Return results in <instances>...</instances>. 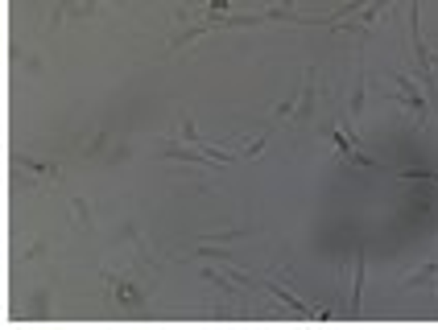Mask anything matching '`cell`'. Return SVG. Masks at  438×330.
Here are the masks:
<instances>
[{
  "mask_svg": "<svg viewBox=\"0 0 438 330\" xmlns=\"http://www.w3.org/2000/svg\"><path fill=\"white\" fill-rule=\"evenodd\" d=\"M389 79H393V83H397V91H401V103H405L410 112H417V120L426 124V120H430V108H426L430 99H422V91H417V83H414V79H410V74H401V71H393Z\"/></svg>",
  "mask_w": 438,
  "mask_h": 330,
  "instance_id": "6da1fadb",
  "label": "cell"
},
{
  "mask_svg": "<svg viewBox=\"0 0 438 330\" xmlns=\"http://www.w3.org/2000/svg\"><path fill=\"white\" fill-rule=\"evenodd\" d=\"M103 281H108V289L116 293L120 306H141V302H145V285L141 281H128L120 273H103Z\"/></svg>",
  "mask_w": 438,
  "mask_h": 330,
  "instance_id": "7a4b0ae2",
  "label": "cell"
},
{
  "mask_svg": "<svg viewBox=\"0 0 438 330\" xmlns=\"http://www.w3.org/2000/svg\"><path fill=\"white\" fill-rule=\"evenodd\" d=\"M265 293H273V297H277V302H281V306L290 309V314H298V318H310V314H315V309L306 306V302H302V297H293L290 289H281V285H273V281H265Z\"/></svg>",
  "mask_w": 438,
  "mask_h": 330,
  "instance_id": "3957f363",
  "label": "cell"
},
{
  "mask_svg": "<svg viewBox=\"0 0 438 330\" xmlns=\"http://www.w3.org/2000/svg\"><path fill=\"white\" fill-rule=\"evenodd\" d=\"M364 62H360V71H356V83H352V103H347V112H352V120H360V112H364Z\"/></svg>",
  "mask_w": 438,
  "mask_h": 330,
  "instance_id": "277c9868",
  "label": "cell"
},
{
  "mask_svg": "<svg viewBox=\"0 0 438 330\" xmlns=\"http://www.w3.org/2000/svg\"><path fill=\"white\" fill-rule=\"evenodd\" d=\"M434 281H438V260L422 264L417 273H410V277H405V285H410V289H422V285H434Z\"/></svg>",
  "mask_w": 438,
  "mask_h": 330,
  "instance_id": "5b68a950",
  "label": "cell"
},
{
  "mask_svg": "<svg viewBox=\"0 0 438 330\" xmlns=\"http://www.w3.org/2000/svg\"><path fill=\"white\" fill-rule=\"evenodd\" d=\"M203 277H207L211 285H219L223 293H236V289H240V281L232 277V268H228V273H219V268H203Z\"/></svg>",
  "mask_w": 438,
  "mask_h": 330,
  "instance_id": "8992f818",
  "label": "cell"
},
{
  "mask_svg": "<svg viewBox=\"0 0 438 330\" xmlns=\"http://www.w3.org/2000/svg\"><path fill=\"white\" fill-rule=\"evenodd\" d=\"M331 137H335V149H339V157H347L352 165H376V161H368V157H360V153L352 149V141H347L343 132H331Z\"/></svg>",
  "mask_w": 438,
  "mask_h": 330,
  "instance_id": "52a82bcc",
  "label": "cell"
},
{
  "mask_svg": "<svg viewBox=\"0 0 438 330\" xmlns=\"http://www.w3.org/2000/svg\"><path fill=\"white\" fill-rule=\"evenodd\" d=\"M236 236H248L244 227H223V232H207V244H219V239H236Z\"/></svg>",
  "mask_w": 438,
  "mask_h": 330,
  "instance_id": "ba28073f",
  "label": "cell"
},
{
  "mask_svg": "<svg viewBox=\"0 0 438 330\" xmlns=\"http://www.w3.org/2000/svg\"><path fill=\"white\" fill-rule=\"evenodd\" d=\"M71 207H74V215H79V223H83V227H91V211H87V203H83V198H71Z\"/></svg>",
  "mask_w": 438,
  "mask_h": 330,
  "instance_id": "9c48e42d",
  "label": "cell"
},
{
  "mask_svg": "<svg viewBox=\"0 0 438 330\" xmlns=\"http://www.w3.org/2000/svg\"><path fill=\"white\" fill-rule=\"evenodd\" d=\"M33 256H46V244H29V248H25V260H33Z\"/></svg>",
  "mask_w": 438,
  "mask_h": 330,
  "instance_id": "30bf717a",
  "label": "cell"
},
{
  "mask_svg": "<svg viewBox=\"0 0 438 330\" xmlns=\"http://www.w3.org/2000/svg\"><path fill=\"white\" fill-rule=\"evenodd\" d=\"M430 67H438V54H430Z\"/></svg>",
  "mask_w": 438,
  "mask_h": 330,
  "instance_id": "8fae6325",
  "label": "cell"
}]
</instances>
